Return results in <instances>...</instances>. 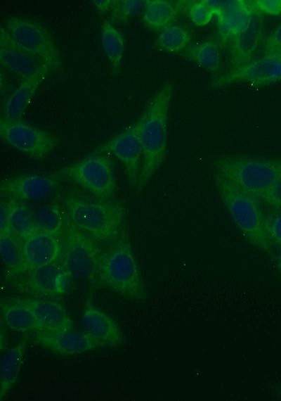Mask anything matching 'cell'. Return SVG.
<instances>
[{
  "label": "cell",
  "mask_w": 281,
  "mask_h": 401,
  "mask_svg": "<svg viewBox=\"0 0 281 401\" xmlns=\"http://www.w3.org/2000/svg\"><path fill=\"white\" fill-rule=\"evenodd\" d=\"M261 200L272 208L281 210V176L269 189Z\"/></svg>",
  "instance_id": "e575fe53"
},
{
  "label": "cell",
  "mask_w": 281,
  "mask_h": 401,
  "mask_svg": "<svg viewBox=\"0 0 281 401\" xmlns=\"http://www.w3.org/2000/svg\"><path fill=\"white\" fill-rule=\"evenodd\" d=\"M277 393H278L279 397L281 399V388H280V389L277 390Z\"/></svg>",
  "instance_id": "ab89813d"
},
{
  "label": "cell",
  "mask_w": 281,
  "mask_h": 401,
  "mask_svg": "<svg viewBox=\"0 0 281 401\" xmlns=\"http://www.w3.org/2000/svg\"><path fill=\"white\" fill-rule=\"evenodd\" d=\"M27 306L45 329L55 330L74 328V321L64 306L46 298H15Z\"/></svg>",
  "instance_id": "44dd1931"
},
{
  "label": "cell",
  "mask_w": 281,
  "mask_h": 401,
  "mask_svg": "<svg viewBox=\"0 0 281 401\" xmlns=\"http://www.w3.org/2000/svg\"><path fill=\"white\" fill-rule=\"evenodd\" d=\"M50 72L48 66L41 65L22 79L20 84L6 98L2 107L1 117L11 120L22 119L38 88Z\"/></svg>",
  "instance_id": "ac0fdd59"
},
{
  "label": "cell",
  "mask_w": 281,
  "mask_h": 401,
  "mask_svg": "<svg viewBox=\"0 0 281 401\" xmlns=\"http://www.w3.org/2000/svg\"><path fill=\"white\" fill-rule=\"evenodd\" d=\"M213 172L259 200L281 176V158L228 154L215 159Z\"/></svg>",
  "instance_id": "277c9868"
},
{
  "label": "cell",
  "mask_w": 281,
  "mask_h": 401,
  "mask_svg": "<svg viewBox=\"0 0 281 401\" xmlns=\"http://www.w3.org/2000/svg\"><path fill=\"white\" fill-rule=\"evenodd\" d=\"M100 44L104 54L109 63L111 74H120L122 63L125 51V42L122 33L109 20L100 25Z\"/></svg>",
  "instance_id": "cb8c5ba5"
},
{
  "label": "cell",
  "mask_w": 281,
  "mask_h": 401,
  "mask_svg": "<svg viewBox=\"0 0 281 401\" xmlns=\"http://www.w3.org/2000/svg\"><path fill=\"white\" fill-rule=\"evenodd\" d=\"M1 314L5 324L13 331L27 333L45 329L31 310L15 298L1 301Z\"/></svg>",
  "instance_id": "7402d4cb"
},
{
  "label": "cell",
  "mask_w": 281,
  "mask_h": 401,
  "mask_svg": "<svg viewBox=\"0 0 281 401\" xmlns=\"http://www.w3.org/2000/svg\"><path fill=\"white\" fill-rule=\"evenodd\" d=\"M25 272L38 267L55 263L62 257L60 238L37 231L23 240Z\"/></svg>",
  "instance_id": "e0dca14e"
},
{
  "label": "cell",
  "mask_w": 281,
  "mask_h": 401,
  "mask_svg": "<svg viewBox=\"0 0 281 401\" xmlns=\"http://www.w3.org/2000/svg\"><path fill=\"white\" fill-rule=\"evenodd\" d=\"M214 15V10L206 3L205 0L193 4L189 8L190 18L198 27L207 25Z\"/></svg>",
  "instance_id": "1f68e13d"
},
{
  "label": "cell",
  "mask_w": 281,
  "mask_h": 401,
  "mask_svg": "<svg viewBox=\"0 0 281 401\" xmlns=\"http://www.w3.org/2000/svg\"><path fill=\"white\" fill-rule=\"evenodd\" d=\"M213 183L221 203L245 241L258 250L272 253L273 246L258 199L214 172Z\"/></svg>",
  "instance_id": "3957f363"
},
{
  "label": "cell",
  "mask_w": 281,
  "mask_h": 401,
  "mask_svg": "<svg viewBox=\"0 0 281 401\" xmlns=\"http://www.w3.org/2000/svg\"><path fill=\"white\" fill-rule=\"evenodd\" d=\"M34 342L59 355L72 356L103 348L106 345L84 331L72 329H44L34 333Z\"/></svg>",
  "instance_id": "7c38bea8"
},
{
  "label": "cell",
  "mask_w": 281,
  "mask_h": 401,
  "mask_svg": "<svg viewBox=\"0 0 281 401\" xmlns=\"http://www.w3.org/2000/svg\"><path fill=\"white\" fill-rule=\"evenodd\" d=\"M28 341L25 333L19 341L1 357L0 364V400H3L15 384Z\"/></svg>",
  "instance_id": "603a6c76"
},
{
  "label": "cell",
  "mask_w": 281,
  "mask_h": 401,
  "mask_svg": "<svg viewBox=\"0 0 281 401\" xmlns=\"http://www.w3.org/2000/svg\"><path fill=\"white\" fill-rule=\"evenodd\" d=\"M179 8L166 0H147L143 8V22L146 27L154 32H161L173 25Z\"/></svg>",
  "instance_id": "d4e9b609"
},
{
  "label": "cell",
  "mask_w": 281,
  "mask_h": 401,
  "mask_svg": "<svg viewBox=\"0 0 281 401\" xmlns=\"http://www.w3.org/2000/svg\"><path fill=\"white\" fill-rule=\"evenodd\" d=\"M81 324L86 332L106 346L119 348L125 342L124 335L117 322L89 300L81 313Z\"/></svg>",
  "instance_id": "2e32d148"
},
{
  "label": "cell",
  "mask_w": 281,
  "mask_h": 401,
  "mask_svg": "<svg viewBox=\"0 0 281 401\" xmlns=\"http://www.w3.org/2000/svg\"><path fill=\"white\" fill-rule=\"evenodd\" d=\"M58 184L56 175L46 173H24L3 180L1 191L20 200L39 201L47 199Z\"/></svg>",
  "instance_id": "5bb4252c"
},
{
  "label": "cell",
  "mask_w": 281,
  "mask_h": 401,
  "mask_svg": "<svg viewBox=\"0 0 281 401\" xmlns=\"http://www.w3.org/2000/svg\"><path fill=\"white\" fill-rule=\"evenodd\" d=\"M144 0H113L109 21L114 25L125 24L144 8Z\"/></svg>",
  "instance_id": "4dcf8cb0"
},
{
  "label": "cell",
  "mask_w": 281,
  "mask_h": 401,
  "mask_svg": "<svg viewBox=\"0 0 281 401\" xmlns=\"http://www.w3.org/2000/svg\"><path fill=\"white\" fill-rule=\"evenodd\" d=\"M63 267L70 279L93 281L96 279L102 251L97 241L77 227L65 217L63 234Z\"/></svg>",
  "instance_id": "8992f818"
},
{
  "label": "cell",
  "mask_w": 281,
  "mask_h": 401,
  "mask_svg": "<svg viewBox=\"0 0 281 401\" xmlns=\"http://www.w3.org/2000/svg\"><path fill=\"white\" fill-rule=\"evenodd\" d=\"M275 262L277 269L281 274V248L275 255Z\"/></svg>",
  "instance_id": "f35d334b"
},
{
  "label": "cell",
  "mask_w": 281,
  "mask_h": 401,
  "mask_svg": "<svg viewBox=\"0 0 281 401\" xmlns=\"http://www.w3.org/2000/svg\"><path fill=\"white\" fill-rule=\"evenodd\" d=\"M4 28L23 49L51 72L62 66L61 54L49 30L41 23L29 18L12 16L4 21Z\"/></svg>",
  "instance_id": "52a82bcc"
},
{
  "label": "cell",
  "mask_w": 281,
  "mask_h": 401,
  "mask_svg": "<svg viewBox=\"0 0 281 401\" xmlns=\"http://www.w3.org/2000/svg\"><path fill=\"white\" fill-rule=\"evenodd\" d=\"M191 40L192 34L188 28L180 25H171L160 32L156 46L163 51L176 53L188 49Z\"/></svg>",
  "instance_id": "f546056e"
},
{
  "label": "cell",
  "mask_w": 281,
  "mask_h": 401,
  "mask_svg": "<svg viewBox=\"0 0 281 401\" xmlns=\"http://www.w3.org/2000/svg\"><path fill=\"white\" fill-rule=\"evenodd\" d=\"M174 82H164L149 98L140 116L142 164L136 186L143 189L162 164L167 148L168 117Z\"/></svg>",
  "instance_id": "6da1fadb"
},
{
  "label": "cell",
  "mask_w": 281,
  "mask_h": 401,
  "mask_svg": "<svg viewBox=\"0 0 281 401\" xmlns=\"http://www.w3.org/2000/svg\"><path fill=\"white\" fill-rule=\"evenodd\" d=\"M266 227L273 246L281 248V210L265 215Z\"/></svg>",
  "instance_id": "d6a6232c"
},
{
  "label": "cell",
  "mask_w": 281,
  "mask_h": 401,
  "mask_svg": "<svg viewBox=\"0 0 281 401\" xmlns=\"http://www.w3.org/2000/svg\"><path fill=\"white\" fill-rule=\"evenodd\" d=\"M58 175L81 186L100 200L109 199L115 193L113 165L105 154L86 156L64 167Z\"/></svg>",
  "instance_id": "ba28073f"
},
{
  "label": "cell",
  "mask_w": 281,
  "mask_h": 401,
  "mask_svg": "<svg viewBox=\"0 0 281 401\" xmlns=\"http://www.w3.org/2000/svg\"><path fill=\"white\" fill-rule=\"evenodd\" d=\"M19 283L21 291L39 298H54L67 291L70 278L57 262L36 267L26 272Z\"/></svg>",
  "instance_id": "9a60e30c"
},
{
  "label": "cell",
  "mask_w": 281,
  "mask_h": 401,
  "mask_svg": "<svg viewBox=\"0 0 281 401\" xmlns=\"http://www.w3.org/2000/svg\"><path fill=\"white\" fill-rule=\"evenodd\" d=\"M140 129L139 117L131 125L104 142L93 152L115 157L123 165L129 184L136 188L142 164Z\"/></svg>",
  "instance_id": "30bf717a"
},
{
  "label": "cell",
  "mask_w": 281,
  "mask_h": 401,
  "mask_svg": "<svg viewBox=\"0 0 281 401\" xmlns=\"http://www.w3.org/2000/svg\"><path fill=\"white\" fill-rule=\"evenodd\" d=\"M185 58L210 73H216L221 63V53L217 42L207 40L188 47Z\"/></svg>",
  "instance_id": "f1b7e54d"
},
{
  "label": "cell",
  "mask_w": 281,
  "mask_h": 401,
  "mask_svg": "<svg viewBox=\"0 0 281 401\" xmlns=\"http://www.w3.org/2000/svg\"><path fill=\"white\" fill-rule=\"evenodd\" d=\"M263 49L264 53L281 51V23L277 25L268 35Z\"/></svg>",
  "instance_id": "d590c367"
},
{
  "label": "cell",
  "mask_w": 281,
  "mask_h": 401,
  "mask_svg": "<svg viewBox=\"0 0 281 401\" xmlns=\"http://www.w3.org/2000/svg\"><path fill=\"white\" fill-rule=\"evenodd\" d=\"M281 79V51L265 53L237 68L228 70L212 82L214 87L234 84L263 87Z\"/></svg>",
  "instance_id": "8fae6325"
},
{
  "label": "cell",
  "mask_w": 281,
  "mask_h": 401,
  "mask_svg": "<svg viewBox=\"0 0 281 401\" xmlns=\"http://www.w3.org/2000/svg\"><path fill=\"white\" fill-rule=\"evenodd\" d=\"M96 280L103 288L133 303H145L148 294L128 238L121 235L102 253Z\"/></svg>",
  "instance_id": "7a4b0ae2"
},
{
  "label": "cell",
  "mask_w": 281,
  "mask_h": 401,
  "mask_svg": "<svg viewBox=\"0 0 281 401\" xmlns=\"http://www.w3.org/2000/svg\"><path fill=\"white\" fill-rule=\"evenodd\" d=\"M0 136L11 148L37 160L46 158L60 142L53 133L36 127L22 119L11 120L1 117Z\"/></svg>",
  "instance_id": "9c48e42d"
},
{
  "label": "cell",
  "mask_w": 281,
  "mask_h": 401,
  "mask_svg": "<svg viewBox=\"0 0 281 401\" xmlns=\"http://www.w3.org/2000/svg\"><path fill=\"white\" fill-rule=\"evenodd\" d=\"M252 2L256 11L261 14L281 15V0H256Z\"/></svg>",
  "instance_id": "836d02e7"
},
{
  "label": "cell",
  "mask_w": 281,
  "mask_h": 401,
  "mask_svg": "<svg viewBox=\"0 0 281 401\" xmlns=\"http://www.w3.org/2000/svg\"><path fill=\"white\" fill-rule=\"evenodd\" d=\"M0 63L2 67L21 79L31 75L42 65L18 44L3 25L0 28Z\"/></svg>",
  "instance_id": "d6986e66"
},
{
  "label": "cell",
  "mask_w": 281,
  "mask_h": 401,
  "mask_svg": "<svg viewBox=\"0 0 281 401\" xmlns=\"http://www.w3.org/2000/svg\"><path fill=\"white\" fill-rule=\"evenodd\" d=\"M262 15L256 11L248 28L231 40L229 70L237 68L253 60L263 38Z\"/></svg>",
  "instance_id": "ffe728a7"
},
{
  "label": "cell",
  "mask_w": 281,
  "mask_h": 401,
  "mask_svg": "<svg viewBox=\"0 0 281 401\" xmlns=\"http://www.w3.org/2000/svg\"><path fill=\"white\" fill-rule=\"evenodd\" d=\"M10 231L18 238L25 240L37 231L33 212L26 205L14 198L6 202Z\"/></svg>",
  "instance_id": "484cf974"
},
{
  "label": "cell",
  "mask_w": 281,
  "mask_h": 401,
  "mask_svg": "<svg viewBox=\"0 0 281 401\" xmlns=\"http://www.w3.org/2000/svg\"><path fill=\"white\" fill-rule=\"evenodd\" d=\"M0 253L11 276L25 273L23 240L11 233H0Z\"/></svg>",
  "instance_id": "83f0119b"
},
{
  "label": "cell",
  "mask_w": 281,
  "mask_h": 401,
  "mask_svg": "<svg viewBox=\"0 0 281 401\" xmlns=\"http://www.w3.org/2000/svg\"><path fill=\"white\" fill-rule=\"evenodd\" d=\"M0 233H11L6 203L3 200L0 203Z\"/></svg>",
  "instance_id": "8d00e7d4"
},
{
  "label": "cell",
  "mask_w": 281,
  "mask_h": 401,
  "mask_svg": "<svg viewBox=\"0 0 281 401\" xmlns=\"http://www.w3.org/2000/svg\"><path fill=\"white\" fill-rule=\"evenodd\" d=\"M33 217L37 231L63 236L65 217L60 206L56 203H44L37 206L33 210Z\"/></svg>",
  "instance_id": "4316f807"
},
{
  "label": "cell",
  "mask_w": 281,
  "mask_h": 401,
  "mask_svg": "<svg viewBox=\"0 0 281 401\" xmlns=\"http://www.w3.org/2000/svg\"><path fill=\"white\" fill-rule=\"evenodd\" d=\"M65 205L72 223L97 241L114 242L121 236L126 212L122 202L68 196Z\"/></svg>",
  "instance_id": "5b68a950"
},
{
  "label": "cell",
  "mask_w": 281,
  "mask_h": 401,
  "mask_svg": "<svg viewBox=\"0 0 281 401\" xmlns=\"http://www.w3.org/2000/svg\"><path fill=\"white\" fill-rule=\"evenodd\" d=\"M205 1L215 11L218 20V33L223 43L231 41L247 30L256 12L252 1Z\"/></svg>",
  "instance_id": "4fadbf2b"
},
{
  "label": "cell",
  "mask_w": 281,
  "mask_h": 401,
  "mask_svg": "<svg viewBox=\"0 0 281 401\" xmlns=\"http://www.w3.org/2000/svg\"><path fill=\"white\" fill-rule=\"evenodd\" d=\"M92 4L97 13L101 15H104L110 13L113 0H93L92 1Z\"/></svg>",
  "instance_id": "74e56055"
}]
</instances>
